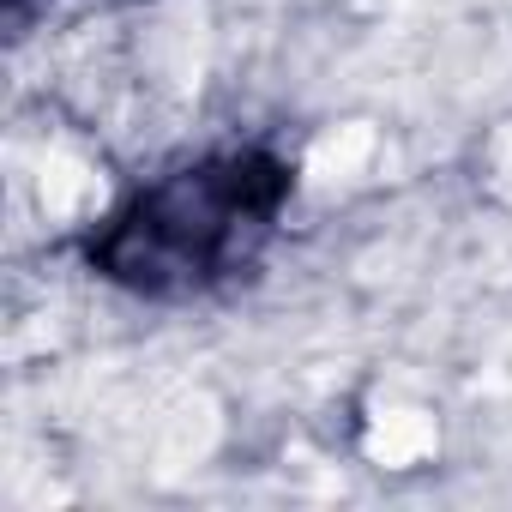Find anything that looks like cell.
<instances>
[{
	"instance_id": "6da1fadb",
	"label": "cell",
	"mask_w": 512,
	"mask_h": 512,
	"mask_svg": "<svg viewBox=\"0 0 512 512\" xmlns=\"http://www.w3.org/2000/svg\"><path fill=\"white\" fill-rule=\"evenodd\" d=\"M272 199H278V181H260L253 163H241V157L187 169L181 181H163L121 223V235H145L133 260H121V278H133L139 290H163V284L205 290L266 229Z\"/></svg>"
}]
</instances>
